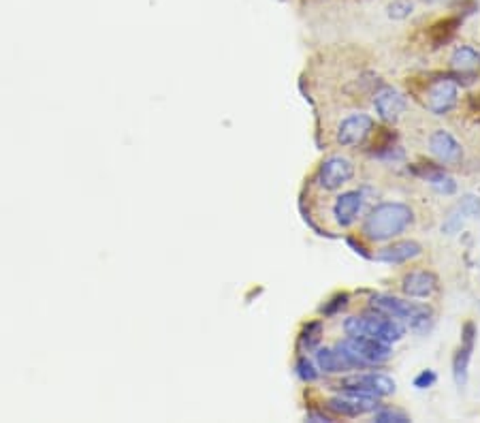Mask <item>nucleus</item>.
Here are the masks:
<instances>
[{"instance_id": "f257e3e1", "label": "nucleus", "mask_w": 480, "mask_h": 423, "mask_svg": "<svg viewBox=\"0 0 480 423\" xmlns=\"http://www.w3.org/2000/svg\"><path fill=\"white\" fill-rule=\"evenodd\" d=\"M414 223V209L401 201H385L369 209L361 233L373 244H382L406 233Z\"/></svg>"}, {"instance_id": "f03ea898", "label": "nucleus", "mask_w": 480, "mask_h": 423, "mask_svg": "<svg viewBox=\"0 0 480 423\" xmlns=\"http://www.w3.org/2000/svg\"><path fill=\"white\" fill-rule=\"evenodd\" d=\"M371 310L393 316V319L401 321L404 325H410V330L418 334H425L434 323V310L427 304H416L393 295H376L371 299Z\"/></svg>"}, {"instance_id": "7ed1b4c3", "label": "nucleus", "mask_w": 480, "mask_h": 423, "mask_svg": "<svg viewBox=\"0 0 480 423\" xmlns=\"http://www.w3.org/2000/svg\"><path fill=\"white\" fill-rule=\"evenodd\" d=\"M344 332L348 336H367L393 344L404 338L406 325L385 312L371 310L363 316H348L344 321Z\"/></svg>"}, {"instance_id": "20e7f679", "label": "nucleus", "mask_w": 480, "mask_h": 423, "mask_svg": "<svg viewBox=\"0 0 480 423\" xmlns=\"http://www.w3.org/2000/svg\"><path fill=\"white\" fill-rule=\"evenodd\" d=\"M344 357L350 361L352 370L356 367H371V365H380L391 359L393 349L389 342L376 340V338H367V336H348L342 342L335 344Z\"/></svg>"}, {"instance_id": "39448f33", "label": "nucleus", "mask_w": 480, "mask_h": 423, "mask_svg": "<svg viewBox=\"0 0 480 423\" xmlns=\"http://www.w3.org/2000/svg\"><path fill=\"white\" fill-rule=\"evenodd\" d=\"M418 94H420L425 110L436 116L451 114L457 108V100H459V88L451 75H438V77L429 79Z\"/></svg>"}, {"instance_id": "423d86ee", "label": "nucleus", "mask_w": 480, "mask_h": 423, "mask_svg": "<svg viewBox=\"0 0 480 423\" xmlns=\"http://www.w3.org/2000/svg\"><path fill=\"white\" fill-rule=\"evenodd\" d=\"M376 131V122L369 114L363 112H354L344 116L335 129H333V141L340 148H354V145H363L371 135Z\"/></svg>"}, {"instance_id": "0eeeda50", "label": "nucleus", "mask_w": 480, "mask_h": 423, "mask_svg": "<svg viewBox=\"0 0 480 423\" xmlns=\"http://www.w3.org/2000/svg\"><path fill=\"white\" fill-rule=\"evenodd\" d=\"M354 174H356V167L348 156L333 154L320 163V167L316 171V184H318V188L333 193V190H340L346 184H350Z\"/></svg>"}, {"instance_id": "6e6552de", "label": "nucleus", "mask_w": 480, "mask_h": 423, "mask_svg": "<svg viewBox=\"0 0 480 423\" xmlns=\"http://www.w3.org/2000/svg\"><path fill=\"white\" fill-rule=\"evenodd\" d=\"M342 391H352V393H363L371 398H387L395 393V381L382 372H363L354 377H346L335 383Z\"/></svg>"}, {"instance_id": "1a4fd4ad", "label": "nucleus", "mask_w": 480, "mask_h": 423, "mask_svg": "<svg viewBox=\"0 0 480 423\" xmlns=\"http://www.w3.org/2000/svg\"><path fill=\"white\" fill-rule=\"evenodd\" d=\"M371 103H373V110H376L378 118L382 122H389V124H395L408 112V98L391 86L378 88L376 92H373Z\"/></svg>"}, {"instance_id": "9d476101", "label": "nucleus", "mask_w": 480, "mask_h": 423, "mask_svg": "<svg viewBox=\"0 0 480 423\" xmlns=\"http://www.w3.org/2000/svg\"><path fill=\"white\" fill-rule=\"evenodd\" d=\"M363 205H365L363 190H348V193L338 195L331 203V219H333L335 227H340V229L352 227L361 216Z\"/></svg>"}, {"instance_id": "9b49d317", "label": "nucleus", "mask_w": 480, "mask_h": 423, "mask_svg": "<svg viewBox=\"0 0 480 423\" xmlns=\"http://www.w3.org/2000/svg\"><path fill=\"white\" fill-rule=\"evenodd\" d=\"M427 145H429L432 156H436V161L442 163V165L457 167L463 161V148H461V143L446 129L432 131L429 139H427Z\"/></svg>"}, {"instance_id": "f8f14e48", "label": "nucleus", "mask_w": 480, "mask_h": 423, "mask_svg": "<svg viewBox=\"0 0 480 423\" xmlns=\"http://www.w3.org/2000/svg\"><path fill=\"white\" fill-rule=\"evenodd\" d=\"M451 69L455 82L463 79V84H472L480 71V51L474 45H457L451 54Z\"/></svg>"}, {"instance_id": "ddd939ff", "label": "nucleus", "mask_w": 480, "mask_h": 423, "mask_svg": "<svg viewBox=\"0 0 480 423\" xmlns=\"http://www.w3.org/2000/svg\"><path fill=\"white\" fill-rule=\"evenodd\" d=\"M327 408L335 415H342V417H359L365 412L378 410V398L352 393V391H342V396L331 398L327 402Z\"/></svg>"}, {"instance_id": "4468645a", "label": "nucleus", "mask_w": 480, "mask_h": 423, "mask_svg": "<svg viewBox=\"0 0 480 423\" xmlns=\"http://www.w3.org/2000/svg\"><path fill=\"white\" fill-rule=\"evenodd\" d=\"M410 171L414 176H418L420 180H425L427 184H432V188L440 195H455L457 193V182L455 178H451L446 174V169L442 165H436V163H418V165H412Z\"/></svg>"}, {"instance_id": "2eb2a0df", "label": "nucleus", "mask_w": 480, "mask_h": 423, "mask_svg": "<svg viewBox=\"0 0 480 423\" xmlns=\"http://www.w3.org/2000/svg\"><path fill=\"white\" fill-rule=\"evenodd\" d=\"M474 340H476V327L474 323H465L461 332V346L453 357V377L457 387H465L467 383V370H469V359L474 351Z\"/></svg>"}, {"instance_id": "dca6fc26", "label": "nucleus", "mask_w": 480, "mask_h": 423, "mask_svg": "<svg viewBox=\"0 0 480 423\" xmlns=\"http://www.w3.org/2000/svg\"><path fill=\"white\" fill-rule=\"evenodd\" d=\"M438 289H440V280L429 270H414V272L406 274L404 280H401V291L408 297L427 299V297H432L434 293H438Z\"/></svg>"}, {"instance_id": "f3484780", "label": "nucleus", "mask_w": 480, "mask_h": 423, "mask_svg": "<svg viewBox=\"0 0 480 423\" xmlns=\"http://www.w3.org/2000/svg\"><path fill=\"white\" fill-rule=\"evenodd\" d=\"M422 254V246L414 240H401V242H393L391 246L380 248L373 259L382 261V263H391V266H399V263H408L416 256Z\"/></svg>"}, {"instance_id": "a211bd4d", "label": "nucleus", "mask_w": 480, "mask_h": 423, "mask_svg": "<svg viewBox=\"0 0 480 423\" xmlns=\"http://www.w3.org/2000/svg\"><path fill=\"white\" fill-rule=\"evenodd\" d=\"M316 365L320 372L325 375H344L348 370H352L350 361L344 357V353L335 349H318L316 351Z\"/></svg>"}, {"instance_id": "6ab92c4d", "label": "nucleus", "mask_w": 480, "mask_h": 423, "mask_svg": "<svg viewBox=\"0 0 480 423\" xmlns=\"http://www.w3.org/2000/svg\"><path fill=\"white\" fill-rule=\"evenodd\" d=\"M459 24H461L459 18H446V20L436 22V24L429 28V41L434 43V47H440V45L448 43L451 37L455 34V30H457Z\"/></svg>"}, {"instance_id": "aec40b11", "label": "nucleus", "mask_w": 480, "mask_h": 423, "mask_svg": "<svg viewBox=\"0 0 480 423\" xmlns=\"http://www.w3.org/2000/svg\"><path fill=\"white\" fill-rule=\"evenodd\" d=\"M373 421L376 423H410V417L401 410L380 408V410H373Z\"/></svg>"}, {"instance_id": "412c9836", "label": "nucleus", "mask_w": 480, "mask_h": 423, "mask_svg": "<svg viewBox=\"0 0 480 423\" xmlns=\"http://www.w3.org/2000/svg\"><path fill=\"white\" fill-rule=\"evenodd\" d=\"M457 209L461 212L465 219H480V199L474 197V195H465L457 203Z\"/></svg>"}, {"instance_id": "4be33fe9", "label": "nucleus", "mask_w": 480, "mask_h": 423, "mask_svg": "<svg viewBox=\"0 0 480 423\" xmlns=\"http://www.w3.org/2000/svg\"><path fill=\"white\" fill-rule=\"evenodd\" d=\"M320 336H323V325H320V323H307L303 334H301V344L307 351H312L320 342Z\"/></svg>"}, {"instance_id": "5701e85b", "label": "nucleus", "mask_w": 480, "mask_h": 423, "mask_svg": "<svg viewBox=\"0 0 480 423\" xmlns=\"http://www.w3.org/2000/svg\"><path fill=\"white\" fill-rule=\"evenodd\" d=\"M414 11V5H412V0H393V3L389 5L387 13L391 20H406L410 18Z\"/></svg>"}, {"instance_id": "b1692460", "label": "nucleus", "mask_w": 480, "mask_h": 423, "mask_svg": "<svg viewBox=\"0 0 480 423\" xmlns=\"http://www.w3.org/2000/svg\"><path fill=\"white\" fill-rule=\"evenodd\" d=\"M348 293H338V295H333L323 308H320V312H323L325 316H335L340 310H344L346 306H348Z\"/></svg>"}, {"instance_id": "393cba45", "label": "nucleus", "mask_w": 480, "mask_h": 423, "mask_svg": "<svg viewBox=\"0 0 480 423\" xmlns=\"http://www.w3.org/2000/svg\"><path fill=\"white\" fill-rule=\"evenodd\" d=\"M297 375H299L301 381L312 383V381L318 379V370H316V365H314L307 357H301V359L297 361Z\"/></svg>"}, {"instance_id": "a878e982", "label": "nucleus", "mask_w": 480, "mask_h": 423, "mask_svg": "<svg viewBox=\"0 0 480 423\" xmlns=\"http://www.w3.org/2000/svg\"><path fill=\"white\" fill-rule=\"evenodd\" d=\"M463 214H461V212L455 207L453 212H451V216L446 219V223L442 225V231L444 233H448V235H455V233H459V229L463 227Z\"/></svg>"}, {"instance_id": "bb28decb", "label": "nucleus", "mask_w": 480, "mask_h": 423, "mask_svg": "<svg viewBox=\"0 0 480 423\" xmlns=\"http://www.w3.org/2000/svg\"><path fill=\"white\" fill-rule=\"evenodd\" d=\"M436 381H438V377H436L434 370H422V372L414 379V387L416 389H429L436 385Z\"/></svg>"}, {"instance_id": "cd10ccee", "label": "nucleus", "mask_w": 480, "mask_h": 423, "mask_svg": "<svg viewBox=\"0 0 480 423\" xmlns=\"http://www.w3.org/2000/svg\"><path fill=\"white\" fill-rule=\"evenodd\" d=\"M305 419H307V421H314V423H331V421H333V417H329V415H325V412H307Z\"/></svg>"}, {"instance_id": "c85d7f7f", "label": "nucleus", "mask_w": 480, "mask_h": 423, "mask_svg": "<svg viewBox=\"0 0 480 423\" xmlns=\"http://www.w3.org/2000/svg\"><path fill=\"white\" fill-rule=\"evenodd\" d=\"M425 3H434L436 5V3H444V0H425Z\"/></svg>"}]
</instances>
